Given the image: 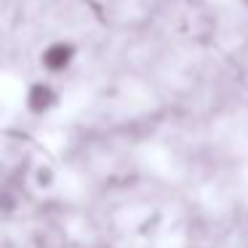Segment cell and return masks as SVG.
Segmentation results:
<instances>
[{"mask_svg":"<svg viewBox=\"0 0 248 248\" xmlns=\"http://www.w3.org/2000/svg\"><path fill=\"white\" fill-rule=\"evenodd\" d=\"M56 102H59V93H56V88L51 86V83L38 80V83L30 86V91H27V109L32 115L51 112V109L56 107Z\"/></svg>","mask_w":248,"mask_h":248,"instance_id":"7a4b0ae2","label":"cell"},{"mask_svg":"<svg viewBox=\"0 0 248 248\" xmlns=\"http://www.w3.org/2000/svg\"><path fill=\"white\" fill-rule=\"evenodd\" d=\"M51 182H54V171H51V168H40L38 171V187H51Z\"/></svg>","mask_w":248,"mask_h":248,"instance_id":"3957f363","label":"cell"},{"mask_svg":"<svg viewBox=\"0 0 248 248\" xmlns=\"http://www.w3.org/2000/svg\"><path fill=\"white\" fill-rule=\"evenodd\" d=\"M75 56H78V48L70 40H54L40 51V67L51 75H59L75 62Z\"/></svg>","mask_w":248,"mask_h":248,"instance_id":"6da1fadb","label":"cell"}]
</instances>
